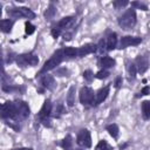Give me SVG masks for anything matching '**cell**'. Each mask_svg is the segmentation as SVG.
I'll list each match as a JSON object with an SVG mask.
<instances>
[{
	"label": "cell",
	"instance_id": "obj_1",
	"mask_svg": "<svg viewBox=\"0 0 150 150\" xmlns=\"http://www.w3.org/2000/svg\"><path fill=\"white\" fill-rule=\"evenodd\" d=\"M118 25L123 29H130L136 25V12L134 9H128L118 18Z\"/></svg>",
	"mask_w": 150,
	"mask_h": 150
},
{
	"label": "cell",
	"instance_id": "obj_2",
	"mask_svg": "<svg viewBox=\"0 0 150 150\" xmlns=\"http://www.w3.org/2000/svg\"><path fill=\"white\" fill-rule=\"evenodd\" d=\"M63 56H64L63 50H61V49L56 50V52L53 54V56H52L48 61L45 62V64H43V67L41 68V70L39 71V74H43V73H46V71H48V70L54 69L56 66H59V64L62 62Z\"/></svg>",
	"mask_w": 150,
	"mask_h": 150
},
{
	"label": "cell",
	"instance_id": "obj_3",
	"mask_svg": "<svg viewBox=\"0 0 150 150\" xmlns=\"http://www.w3.org/2000/svg\"><path fill=\"white\" fill-rule=\"evenodd\" d=\"M8 15L14 18V19H20V18H26V19H34L35 18V13L27 8V7H14L7 11Z\"/></svg>",
	"mask_w": 150,
	"mask_h": 150
},
{
	"label": "cell",
	"instance_id": "obj_4",
	"mask_svg": "<svg viewBox=\"0 0 150 150\" xmlns=\"http://www.w3.org/2000/svg\"><path fill=\"white\" fill-rule=\"evenodd\" d=\"M1 117L2 118H12L18 121V112L14 102L7 101L1 105Z\"/></svg>",
	"mask_w": 150,
	"mask_h": 150
},
{
	"label": "cell",
	"instance_id": "obj_5",
	"mask_svg": "<svg viewBox=\"0 0 150 150\" xmlns=\"http://www.w3.org/2000/svg\"><path fill=\"white\" fill-rule=\"evenodd\" d=\"M16 62L19 66L21 67H27V66H36L39 63V57L33 54V53H28V54H21L16 57Z\"/></svg>",
	"mask_w": 150,
	"mask_h": 150
},
{
	"label": "cell",
	"instance_id": "obj_6",
	"mask_svg": "<svg viewBox=\"0 0 150 150\" xmlns=\"http://www.w3.org/2000/svg\"><path fill=\"white\" fill-rule=\"evenodd\" d=\"M80 102L83 105L94 103V91L89 87H83L80 90Z\"/></svg>",
	"mask_w": 150,
	"mask_h": 150
},
{
	"label": "cell",
	"instance_id": "obj_7",
	"mask_svg": "<svg viewBox=\"0 0 150 150\" xmlns=\"http://www.w3.org/2000/svg\"><path fill=\"white\" fill-rule=\"evenodd\" d=\"M76 142H77V144H79L80 146L90 148V146H91V136H90V132H89L87 129H82V130L77 134Z\"/></svg>",
	"mask_w": 150,
	"mask_h": 150
},
{
	"label": "cell",
	"instance_id": "obj_8",
	"mask_svg": "<svg viewBox=\"0 0 150 150\" xmlns=\"http://www.w3.org/2000/svg\"><path fill=\"white\" fill-rule=\"evenodd\" d=\"M15 107H16V112H18V120H25L26 117L29 116V107L26 102L23 101H15Z\"/></svg>",
	"mask_w": 150,
	"mask_h": 150
},
{
	"label": "cell",
	"instance_id": "obj_9",
	"mask_svg": "<svg viewBox=\"0 0 150 150\" xmlns=\"http://www.w3.org/2000/svg\"><path fill=\"white\" fill-rule=\"evenodd\" d=\"M142 42V39L138 36H124L122 38L121 42H120V48H127L129 46H137Z\"/></svg>",
	"mask_w": 150,
	"mask_h": 150
},
{
	"label": "cell",
	"instance_id": "obj_10",
	"mask_svg": "<svg viewBox=\"0 0 150 150\" xmlns=\"http://www.w3.org/2000/svg\"><path fill=\"white\" fill-rule=\"evenodd\" d=\"M136 68H137V71L139 73V74H143V73H145L146 71V69H148V67H149V61H148V59L145 57V56H142V55H139V56H137L136 57Z\"/></svg>",
	"mask_w": 150,
	"mask_h": 150
},
{
	"label": "cell",
	"instance_id": "obj_11",
	"mask_svg": "<svg viewBox=\"0 0 150 150\" xmlns=\"http://www.w3.org/2000/svg\"><path fill=\"white\" fill-rule=\"evenodd\" d=\"M50 111H52V103H50V100H46L42 108L40 109V112H39V118L41 121H45V120H48V116L50 115Z\"/></svg>",
	"mask_w": 150,
	"mask_h": 150
},
{
	"label": "cell",
	"instance_id": "obj_12",
	"mask_svg": "<svg viewBox=\"0 0 150 150\" xmlns=\"http://www.w3.org/2000/svg\"><path fill=\"white\" fill-rule=\"evenodd\" d=\"M96 49H97V47H96L95 45H93V43H87V45L81 46V47L77 49V55H79L80 57H83V56H86V55H88V54L94 53Z\"/></svg>",
	"mask_w": 150,
	"mask_h": 150
},
{
	"label": "cell",
	"instance_id": "obj_13",
	"mask_svg": "<svg viewBox=\"0 0 150 150\" xmlns=\"http://www.w3.org/2000/svg\"><path fill=\"white\" fill-rule=\"evenodd\" d=\"M40 83L42 84V87H45L46 89H49V90L54 89V87H55V80H54V77L52 75H48V74L41 77Z\"/></svg>",
	"mask_w": 150,
	"mask_h": 150
},
{
	"label": "cell",
	"instance_id": "obj_14",
	"mask_svg": "<svg viewBox=\"0 0 150 150\" xmlns=\"http://www.w3.org/2000/svg\"><path fill=\"white\" fill-rule=\"evenodd\" d=\"M108 94H109V87H108V86L104 87V88H102V89H100V90L97 91V94H96L95 104H100V103H102V102L107 98Z\"/></svg>",
	"mask_w": 150,
	"mask_h": 150
},
{
	"label": "cell",
	"instance_id": "obj_15",
	"mask_svg": "<svg viewBox=\"0 0 150 150\" xmlns=\"http://www.w3.org/2000/svg\"><path fill=\"white\" fill-rule=\"evenodd\" d=\"M116 43H117V35H116V33L109 34V36H108V39H107V49H108V50L115 49Z\"/></svg>",
	"mask_w": 150,
	"mask_h": 150
},
{
	"label": "cell",
	"instance_id": "obj_16",
	"mask_svg": "<svg viewBox=\"0 0 150 150\" xmlns=\"http://www.w3.org/2000/svg\"><path fill=\"white\" fill-rule=\"evenodd\" d=\"M73 21H74V16H66V18H63V19H61V20L59 21L57 28H59L60 30L63 29V28H67V27H69V26L73 23Z\"/></svg>",
	"mask_w": 150,
	"mask_h": 150
},
{
	"label": "cell",
	"instance_id": "obj_17",
	"mask_svg": "<svg viewBox=\"0 0 150 150\" xmlns=\"http://www.w3.org/2000/svg\"><path fill=\"white\" fill-rule=\"evenodd\" d=\"M13 27V21L12 20H8V19H2L0 21V28L4 33H9L11 29Z\"/></svg>",
	"mask_w": 150,
	"mask_h": 150
},
{
	"label": "cell",
	"instance_id": "obj_18",
	"mask_svg": "<svg viewBox=\"0 0 150 150\" xmlns=\"http://www.w3.org/2000/svg\"><path fill=\"white\" fill-rule=\"evenodd\" d=\"M67 103L69 107H73L75 103V86H71L68 90V95H67Z\"/></svg>",
	"mask_w": 150,
	"mask_h": 150
},
{
	"label": "cell",
	"instance_id": "obj_19",
	"mask_svg": "<svg viewBox=\"0 0 150 150\" xmlns=\"http://www.w3.org/2000/svg\"><path fill=\"white\" fill-rule=\"evenodd\" d=\"M142 114L145 120L150 118V101H143L142 102Z\"/></svg>",
	"mask_w": 150,
	"mask_h": 150
},
{
	"label": "cell",
	"instance_id": "obj_20",
	"mask_svg": "<svg viewBox=\"0 0 150 150\" xmlns=\"http://www.w3.org/2000/svg\"><path fill=\"white\" fill-rule=\"evenodd\" d=\"M115 64H116L115 60L111 59V57H109V56H104V57L101 60V66H102L103 68H111V67H114Z\"/></svg>",
	"mask_w": 150,
	"mask_h": 150
},
{
	"label": "cell",
	"instance_id": "obj_21",
	"mask_svg": "<svg viewBox=\"0 0 150 150\" xmlns=\"http://www.w3.org/2000/svg\"><path fill=\"white\" fill-rule=\"evenodd\" d=\"M107 131L109 132V135L112 138H117V136H118V127L116 124H109L107 127Z\"/></svg>",
	"mask_w": 150,
	"mask_h": 150
},
{
	"label": "cell",
	"instance_id": "obj_22",
	"mask_svg": "<svg viewBox=\"0 0 150 150\" xmlns=\"http://www.w3.org/2000/svg\"><path fill=\"white\" fill-rule=\"evenodd\" d=\"M71 145H73L71 136L67 135V136L63 138V141H62V148H63L64 150H70V149H71Z\"/></svg>",
	"mask_w": 150,
	"mask_h": 150
},
{
	"label": "cell",
	"instance_id": "obj_23",
	"mask_svg": "<svg viewBox=\"0 0 150 150\" xmlns=\"http://www.w3.org/2000/svg\"><path fill=\"white\" fill-rule=\"evenodd\" d=\"M95 150H112V146H110L107 141L102 139V141H100V142L97 143Z\"/></svg>",
	"mask_w": 150,
	"mask_h": 150
},
{
	"label": "cell",
	"instance_id": "obj_24",
	"mask_svg": "<svg viewBox=\"0 0 150 150\" xmlns=\"http://www.w3.org/2000/svg\"><path fill=\"white\" fill-rule=\"evenodd\" d=\"M63 54L68 57H74L77 55V49L74 48V47H67L63 49Z\"/></svg>",
	"mask_w": 150,
	"mask_h": 150
},
{
	"label": "cell",
	"instance_id": "obj_25",
	"mask_svg": "<svg viewBox=\"0 0 150 150\" xmlns=\"http://www.w3.org/2000/svg\"><path fill=\"white\" fill-rule=\"evenodd\" d=\"M25 32H26V34H28V35H30V34H33L34 32H35V26L34 25H32L30 22H26L25 23Z\"/></svg>",
	"mask_w": 150,
	"mask_h": 150
},
{
	"label": "cell",
	"instance_id": "obj_26",
	"mask_svg": "<svg viewBox=\"0 0 150 150\" xmlns=\"http://www.w3.org/2000/svg\"><path fill=\"white\" fill-rule=\"evenodd\" d=\"M83 77H84V80L86 81H88V82H90L93 79H94V74L91 73V70H84L83 71Z\"/></svg>",
	"mask_w": 150,
	"mask_h": 150
},
{
	"label": "cell",
	"instance_id": "obj_27",
	"mask_svg": "<svg viewBox=\"0 0 150 150\" xmlns=\"http://www.w3.org/2000/svg\"><path fill=\"white\" fill-rule=\"evenodd\" d=\"M128 71H129V74H130V76L134 79L135 76H136V73H137V68H136V66L135 64H129V67H128Z\"/></svg>",
	"mask_w": 150,
	"mask_h": 150
},
{
	"label": "cell",
	"instance_id": "obj_28",
	"mask_svg": "<svg viewBox=\"0 0 150 150\" xmlns=\"http://www.w3.org/2000/svg\"><path fill=\"white\" fill-rule=\"evenodd\" d=\"M129 2L127 1V0H120V1H114L112 2V5H114V7H116V8H120V7H124V6H127Z\"/></svg>",
	"mask_w": 150,
	"mask_h": 150
},
{
	"label": "cell",
	"instance_id": "obj_29",
	"mask_svg": "<svg viewBox=\"0 0 150 150\" xmlns=\"http://www.w3.org/2000/svg\"><path fill=\"white\" fill-rule=\"evenodd\" d=\"M54 13H55V8L53 7V6H50L47 11H46V13H45V16L47 18V19H50L53 15H54Z\"/></svg>",
	"mask_w": 150,
	"mask_h": 150
},
{
	"label": "cell",
	"instance_id": "obj_30",
	"mask_svg": "<svg viewBox=\"0 0 150 150\" xmlns=\"http://www.w3.org/2000/svg\"><path fill=\"white\" fill-rule=\"evenodd\" d=\"M108 75H109V73H108L107 70H100V71L96 74V77L100 79V80H102V79L108 77Z\"/></svg>",
	"mask_w": 150,
	"mask_h": 150
},
{
	"label": "cell",
	"instance_id": "obj_31",
	"mask_svg": "<svg viewBox=\"0 0 150 150\" xmlns=\"http://www.w3.org/2000/svg\"><path fill=\"white\" fill-rule=\"evenodd\" d=\"M131 6H134V7H137V8H141V9H143V11H146V9H148V7H146L144 4H142V2H137V1H135V2H131Z\"/></svg>",
	"mask_w": 150,
	"mask_h": 150
},
{
	"label": "cell",
	"instance_id": "obj_32",
	"mask_svg": "<svg viewBox=\"0 0 150 150\" xmlns=\"http://www.w3.org/2000/svg\"><path fill=\"white\" fill-rule=\"evenodd\" d=\"M63 111H64V110H63V107L60 104V105L57 107V109L55 110V114H54V116H55V117H60V116H61V114H62Z\"/></svg>",
	"mask_w": 150,
	"mask_h": 150
},
{
	"label": "cell",
	"instance_id": "obj_33",
	"mask_svg": "<svg viewBox=\"0 0 150 150\" xmlns=\"http://www.w3.org/2000/svg\"><path fill=\"white\" fill-rule=\"evenodd\" d=\"M60 33H61V30H60L59 28H56V27L52 29V35H53V38H55V39H56L59 35H60Z\"/></svg>",
	"mask_w": 150,
	"mask_h": 150
},
{
	"label": "cell",
	"instance_id": "obj_34",
	"mask_svg": "<svg viewBox=\"0 0 150 150\" xmlns=\"http://www.w3.org/2000/svg\"><path fill=\"white\" fill-rule=\"evenodd\" d=\"M67 73H68V70H67L66 68H63V69H60V70H57V71H56V74H57L59 76H64Z\"/></svg>",
	"mask_w": 150,
	"mask_h": 150
},
{
	"label": "cell",
	"instance_id": "obj_35",
	"mask_svg": "<svg viewBox=\"0 0 150 150\" xmlns=\"http://www.w3.org/2000/svg\"><path fill=\"white\" fill-rule=\"evenodd\" d=\"M141 93H142V95H148V94H150V88L149 87H144Z\"/></svg>",
	"mask_w": 150,
	"mask_h": 150
},
{
	"label": "cell",
	"instance_id": "obj_36",
	"mask_svg": "<svg viewBox=\"0 0 150 150\" xmlns=\"http://www.w3.org/2000/svg\"><path fill=\"white\" fill-rule=\"evenodd\" d=\"M121 83H122V79H121V77H117V80H116V82H115V87L118 88V87L121 86Z\"/></svg>",
	"mask_w": 150,
	"mask_h": 150
},
{
	"label": "cell",
	"instance_id": "obj_37",
	"mask_svg": "<svg viewBox=\"0 0 150 150\" xmlns=\"http://www.w3.org/2000/svg\"><path fill=\"white\" fill-rule=\"evenodd\" d=\"M13 150H33L30 148H19V149H13Z\"/></svg>",
	"mask_w": 150,
	"mask_h": 150
}]
</instances>
